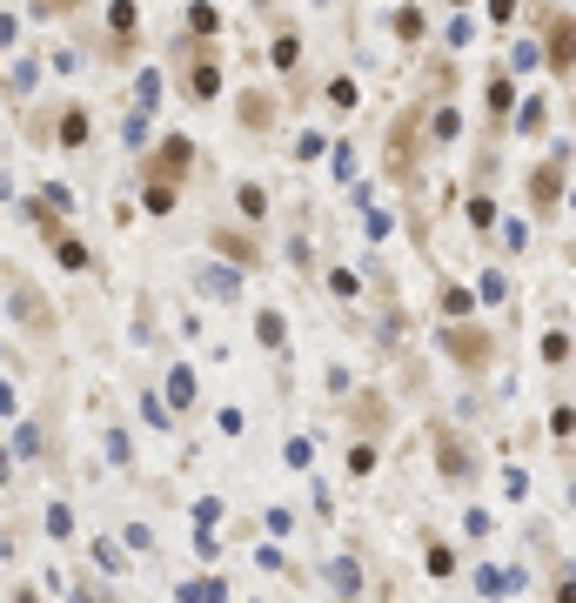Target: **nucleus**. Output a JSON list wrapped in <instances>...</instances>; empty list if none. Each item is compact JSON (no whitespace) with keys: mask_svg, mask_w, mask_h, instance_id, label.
<instances>
[{"mask_svg":"<svg viewBox=\"0 0 576 603\" xmlns=\"http://www.w3.org/2000/svg\"><path fill=\"white\" fill-rule=\"evenodd\" d=\"M195 134H161L155 148H141V181H168V188H181V181L195 175Z\"/></svg>","mask_w":576,"mask_h":603,"instance_id":"1","label":"nucleus"},{"mask_svg":"<svg viewBox=\"0 0 576 603\" xmlns=\"http://www.w3.org/2000/svg\"><path fill=\"white\" fill-rule=\"evenodd\" d=\"M108 61H134L141 54V0H108V41H101Z\"/></svg>","mask_w":576,"mask_h":603,"instance_id":"2","label":"nucleus"},{"mask_svg":"<svg viewBox=\"0 0 576 603\" xmlns=\"http://www.w3.org/2000/svg\"><path fill=\"white\" fill-rule=\"evenodd\" d=\"M215 94H222V61H215V54H208V47H195V54H188V61H181V101H215Z\"/></svg>","mask_w":576,"mask_h":603,"instance_id":"3","label":"nucleus"},{"mask_svg":"<svg viewBox=\"0 0 576 603\" xmlns=\"http://www.w3.org/2000/svg\"><path fill=\"white\" fill-rule=\"evenodd\" d=\"M7 282H14V295H7V302H14V315H21V329H34L47 342V335H54V309H47V295L27 289V275H7Z\"/></svg>","mask_w":576,"mask_h":603,"instance_id":"4","label":"nucleus"},{"mask_svg":"<svg viewBox=\"0 0 576 603\" xmlns=\"http://www.w3.org/2000/svg\"><path fill=\"white\" fill-rule=\"evenodd\" d=\"M208 248L222 255V262H235V268H262V242L248 235V228H208Z\"/></svg>","mask_w":576,"mask_h":603,"instance_id":"5","label":"nucleus"},{"mask_svg":"<svg viewBox=\"0 0 576 603\" xmlns=\"http://www.w3.org/2000/svg\"><path fill=\"white\" fill-rule=\"evenodd\" d=\"M443 349L463 362V369H489V356H496V342H489L483 329H443Z\"/></svg>","mask_w":576,"mask_h":603,"instance_id":"6","label":"nucleus"},{"mask_svg":"<svg viewBox=\"0 0 576 603\" xmlns=\"http://www.w3.org/2000/svg\"><path fill=\"white\" fill-rule=\"evenodd\" d=\"M41 74H47L41 54H14V61L0 67V94H7V101H27V94L41 88Z\"/></svg>","mask_w":576,"mask_h":603,"instance_id":"7","label":"nucleus"},{"mask_svg":"<svg viewBox=\"0 0 576 603\" xmlns=\"http://www.w3.org/2000/svg\"><path fill=\"white\" fill-rule=\"evenodd\" d=\"M21 215H27V228H34L41 242H54V235H67V228H74V222H67V208H54V201H47L41 188H34V195L21 201Z\"/></svg>","mask_w":576,"mask_h":603,"instance_id":"8","label":"nucleus"},{"mask_svg":"<svg viewBox=\"0 0 576 603\" xmlns=\"http://www.w3.org/2000/svg\"><path fill=\"white\" fill-rule=\"evenodd\" d=\"M47 255H54V262H61L67 275H94V248H88V235H81V228L54 235V242H47Z\"/></svg>","mask_w":576,"mask_h":603,"instance_id":"9","label":"nucleus"},{"mask_svg":"<svg viewBox=\"0 0 576 603\" xmlns=\"http://www.w3.org/2000/svg\"><path fill=\"white\" fill-rule=\"evenodd\" d=\"M195 289L208 295V302H235V295H242V268H235V262H228V268L208 262V268H195Z\"/></svg>","mask_w":576,"mask_h":603,"instance_id":"10","label":"nucleus"},{"mask_svg":"<svg viewBox=\"0 0 576 603\" xmlns=\"http://www.w3.org/2000/svg\"><path fill=\"white\" fill-rule=\"evenodd\" d=\"M47 443H54V423H47V416H27V423L14 429V456H21V463H41Z\"/></svg>","mask_w":576,"mask_h":603,"instance_id":"11","label":"nucleus"},{"mask_svg":"<svg viewBox=\"0 0 576 603\" xmlns=\"http://www.w3.org/2000/svg\"><path fill=\"white\" fill-rule=\"evenodd\" d=\"M550 67L556 74L576 67V21H550Z\"/></svg>","mask_w":576,"mask_h":603,"instance_id":"12","label":"nucleus"},{"mask_svg":"<svg viewBox=\"0 0 576 603\" xmlns=\"http://www.w3.org/2000/svg\"><path fill=\"white\" fill-rule=\"evenodd\" d=\"M436 449H443V469L449 476H476V456H469V443H456V436H449V429H436Z\"/></svg>","mask_w":576,"mask_h":603,"instance_id":"13","label":"nucleus"},{"mask_svg":"<svg viewBox=\"0 0 576 603\" xmlns=\"http://www.w3.org/2000/svg\"><path fill=\"white\" fill-rule=\"evenodd\" d=\"M195 369H188V362H175V369H168V409H195Z\"/></svg>","mask_w":576,"mask_h":603,"instance_id":"14","label":"nucleus"},{"mask_svg":"<svg viewBox=\"0 0 576 603\" xmlns=\"http://www.w3.org/2000/svg\"><path fill=\"white\" fill-rule=\"evenodd\" d=\"M235 114H242V128L262 134L268 121H275V101H268V94H242V101H235Z\"/></svg>","mask_w":576,"mask_h":603,"instance_id":"15","label":"nucleus"},{"mask_svg":"<svg viewBox=\"0 0 576 603\" xmlns=\"http://www.w3.org/2000/svg\"><path fill=\"white\" fill-rule=\"evenodd\" d=\"M556 181H563V168H556V161H550V168H536V175H530V201H536V208H543V215H550V208H556Z\"/></svg>","mask_w":576,"mask_h":603,"instance_id":"16","label":"nucleus"},{"mask_svg":"<svg viewBox=\"0 0 576 603\" xmlns=\"http://www.w3.org/2000/svg\"><path fill=\"white\" fill-rule=\"evenodd\" d=\"M175 201H181V188H168V181H141V208H148V215H175Z\"/></svg>","mask_w":576,"mask_h":603,"instance_id":"17","label":"nucleus"},{"mask_svg":"<svg viewBox=\"0 0 576 603\" xmlns=\"http://www.w3.org/2000/svg\"><path fill=\"white\" fill-rule=\"evenodd\" d=\"M295 61H302V34L282 27V34H275V74H295Z\"/></svg>","mask_w":576,"mask_h":603,"instance_id":"18","label":"nucleus"},{"mask_svg":"<svg viewBox=\"0 0 576 603\" xmlns=\"http://www.w3.org/2000/svg\"><path fill=\"white\" fill-rule=\"evenodd\" d=\"M255 335H262V349H282V342H288L282 309H262V315H255Z\"/></svg>","mask_w":576,"mask_h":603,"instance_id":"19","label":"nucleus"},{"mask_svg":"<svg viewBox=\"0 0 576 603\" xmlns=\"http://www.w3.org/2000/svg\"><path fill=\"white\" fill-rule=\"evenodd\" d=\"M215 27H222V14H215L208 0H188V34H201V41H208Z\"/></svg>","mask_w":576,"mask_h":603,"instance_id":"20","label":"nucleus"},{"mask_svg":"<svg viewBox=\"0 0 576 603\" xmlns=\"http://www.w3.org/2000/svg\"><path fill=\"white\" fill-rule=\"evenodd\" d=\"M235 208H242L248 222H262V215H268V195L255 188V181H242V188H235Z\"/></svg>","mask_w":576,"mask_h":603,"instance_id":"21","label":"nucleus"},{"mask_svg":"<svg viewBox=\"0 0 576 603\" xmlns=\"http://www.w3.org/2000/svg\"><path fill=\"white\" fill-rule=\"evenodd\" d=\"M27 14L34 21H67V14H81V0H27Z\"/></svg>","mask_w":576,"mask_h":603,"instance_id":"22","label":"nucleus"},{"mask_svg":"<svg viewBox=\"0 0 576 603\" xmlns=\"http://www.w3.org/2000/svg\"><path fill=\"white\" fill-rule=\"evenodd\" d=\"M429 570H436V577H456V550H449L443 536H429Z\"/></svg>","mask_w":576,"mask_h":603,"instance_id":"23","label":"nucleus"},{"mask_svg":"<svg viewBox=\"0 0 576 603\" xmlns=\"http://www.w3.org/2000/svg\"><path fill=\"white\" fill-rule=\"evenodd\" d=\"M510 74H496V81H489V114H496V121H503V114H510Z\"/></svg>","mask_w":576,"mask_h":603,"instance_id":"24","label":"nucleus"},{"mask_svg":"<svg viewBox=\"0 0 576 603\" xmlns=\"http://www.w3.org/2000/svg\"><path fill=\"white\" fill-rule=\"evenodd\" d=\"M141 423H148V429H168V402H155V389H141Z\"/></svg>","mask_w":576,"mask_h":603,"instance_id":"25","label":"nucleus"},{"mask_svg":"<svg viewBox=\"0 0 576 603\" xmlns=\"http://www.w3.org/2000/svg\"><path fill=\"white\" fill-rule=\"evenodd\" d=\"M181 597H188V603H222L228 590H222V583H215V577H208V583H188V590H181Z\"/></svg>","mask_w":576,"mask_h":603,"instance_id":"26","label":"nucleus"},{"mask_svg":"<svg viewBox=\"0 0 576 603\" xmlns=\"http://www.w3.org/2000/svg\"><path fill=\"white\" fill-rule=\"evenodd\" d=\"M376 469V443H355L349 449V476H369Z\"/></svg>","mask_w":576,"mask_h":603,"instance_id":"27","label":"nucleus"},{"mask_svg":"<svg viewBox=\"0 0 576 603\" xmlns=\"http://www.w3.org/2000/svg\"><path fill=\"white\" fill-rule=\"evenodd\" d=\"M396 34H402V41H422V7H402V14H396Z\"/></svg>","mask_w":576,"mask_h":603,"instance_id":"28","label":"nucleus"},{"mask_svg":"<svg viewBox=\"0 0 576 603\" xmlns=\"http://www.w3.org/2000/svg\"><path fill=\"white\" fill-rule=\"evenodd\" d=\"M94 563H101V570H121V563H128V557H121V550H114L108 536H101V543H94Z\"/></svg>","mask_w":576,"mask_h":603,"instance_id":"29","label":"nucleus"},{"mask_svg":"<svg viewBox=\"0 0 576 603\" xmlns=\"http://www.w3.org/2000/svg\"><path fill=\"white\" fill-rule=\"evenodd\" d=\"M329 295H342V302L355 295V275H349V268H329Z\"/></svg>","mask_w":576,"mask_h":603,"instance_id":"30","label":"nucleus"},{"mask_svg":"<svg viewBox=\"0 0 576 603\" xmlns=\"http://www.w3.org/2000/svg\"><path fill=\"white\" fill-rule=\"evenodd\" d=\"M47 530H54V536H74V516H67V503H54V510H47Z\"/></svg>","mask_w":576,"mask_h":603,"instance_id":"31","label":"nucleus"},{"mask_svg":"<svg viewBox=\"0 0 576 603\" xmlns=\"http://www.w3.org/2000/svg\"><path fill=\"white\" fill-rule=\"evenodd\" d=\"M469 302H476L469 289H443V309H449V315H469Z\"/></svg>","mask_w":576,"mask_h":603,"instance_id":"32","label":"nucleus"},{"mask_svg":"<svg viewBox=\"0 0 576 603\" xmlns=\"http://www.w3.org/2000/svg\"><path fill=\"white\" fill-rule=\"evenodd\" d=\"M329 101L335 108H355V81H329Z\"/></svg>","mask_w":576,"mask_h":603,"instance_id":"33","label":"nucleus"},{"mask_svg":"<svg viewBox=\"0 0 576 603\" xmlns=\"http://www.w3.org/2000/svg\"><path fill=\"white\" fill-rule=\"evenodd\" d=\"M429 134H436V141H456V108L436 114V128H429Z\"/></svg>","mask_w":576,"mask_h":603,"instance_id":"34","label":"nucleus"},{"mask_svg":"<svg viewBox=\"0 0 576 603\" xmlns=\"http://www.w3.org/2000/svg\"><path fill=\"white\" fill-rule=\"evenodd\" d=\"M14 409H21V389H14V382L0 376V416H14Z\"/></svg>","mask_w":576,"mask_h":603,"instance_id":"35","label":"nucleus"},{"mask_svg":"<svg viewBox=\"0 0 576 603\" xmlns=\"http://www.w3.org/2000/svg\"><path fill=\"white\" fill-rule=\"evenodd\" d=\"M556 603H576V577H563V583H556Z\"/></svg>","mask_w":576,"mask_h":603,"instance_id":"36","label":"nucleus"},{"mask_svg":"<svg viewBox=\"0 0 576 603\" xmlns=\"http://www.w3.org/2000/svg\"><path fill=\"white\" fill-rule=\"evenodd\" d=\"M14 603H41V597H34V590H14Z\"/></svg>","mask_w":576,"mask_h":603,"instance_id":"37","label":"nucleus"},{"mask_svg":"<svg viewBox=\"0 0 576 603\" xmlns=\"http://www.w3.org/2000/svg\"><path fill=\"white\" fill-rule=\"evenodd\" d=\"M248 7H275V0H248Z\"/></svg>","mask_w":576,"mask_h":603,"instance_id":"38","label":"nucleus"},{"mask_svg":"<svg viewBox=\"0 0 576 603\" xmlns=\"http://www.w3.org/2000/svg\"><path fill=\"white\" fill-rule=\"evenodd\" d=\"M456 7H463V0H456Z\"/></svg>","mask_w":576,"mask_h":603,"instance_id":"39","label":"nucleus"}]
</instances>
